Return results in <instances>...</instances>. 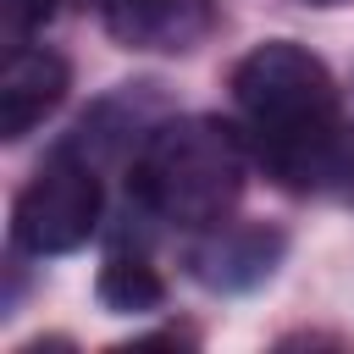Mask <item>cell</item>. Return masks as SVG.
Here are the masks:
<instances>
[{
	"label": "cell",
	"mask_w": 354,
	"mask_h": 354,
	"mask_svg": "<svg viewBox=\"0 0 354 354\" xmlns=\"http://www.w3.org/2000/svg\"><path fill=\"white\" fill-rule=\"evenodd\" d=\"M66 61L50 50V44H11V61H6V77H0V127L6 138H28L61 100H66Z\"/></svg>",
	"instance_id": "cell-6"
},
{
	"label": "cell",
	"mask_w": 354,
	"mask_h": 354,
	"mask_svg": "<svg viewBox=\"0 0 354 354\" xmlns=\"http://www.w3.org/2000/svg\"><path fill=\"white\" fill-rule=\"evenodd\" d=\"M100 210H105L100 166H94V155L77 138H66V144H55L39 160V171L17 194V205H11V243L22 254H33V260L72 254V249H83L94 238Z\"/></svg>",
	"instance_id": "cell-3"
},
{
	"label": "cell",
	"mask_w": 354,
	"mask_h": 354,
	"mask_svg": "<svg viewBox=\"0 0 354 354\" xmlns=\"http://www.w3.org/2000/svg\"><path fill=\"white\" fill-rule=\"evenodd\" d=\"M232 127L249 160L288 194L332 188L348 116L321 55L293 39H266L232 66Z\"/></svg>",
	"instance_id": "cell-1"
},
{
	"label": "cell",
	"mask_w": 354,
	"mask_h": 354,
	"mask_svg": "<svg viewBox=\"0 0 354 354\" xmlns=\"http://www.w3.org/2000/svg\"><path fill=\"white\" fill-rule=\"evenodd\" d=\"M94 6L105 33L127 50H194L216 28L210 0H77Z\"/></svg>",
	"instance_id": "cell-5"
},
{
	"label": "cell",
	"mask_w": 354,
	"mask_h": 354,
	"mask_svg": "<svg viewBox=\"0 0 354 354\" xmlns=\"http://www.w3.org/2000/svg\"><path fill=\"white\" fill-rule=\"evenodd\" d=\"M282 249H288L282 227H266V221H216V227L194 232L183 266L210 293H249V288H260L277 271Z\"/></svg>",
	"instance_id": "cell-4"
},
{
	"label": "cell",
	"mask_w": 354,
	"mask_h": 354,
	"mask_svg": "<svg viewBox=\"0 0 354 354\" xmlns=\"http://www.w3.org/2000/svg\"><path fill=\"white\" fill-rule=\"evenodd\" d=\"M249 149L232 122L216 116H166L138 133L133 160H127V199L138 216L177 227V232H205L232 216L243 199L249 177Z\"/></svg>",
	"instance_id": "cell-2"
},
{
	"label": "cell",
	"mask_w": 354,
	"mask_h": 354,
	"mask_svg": "<svg viewBox=\"0 0 354 354\" xmlns=\"http://www.w3.org/2000/svg\"><path fill=\"white\" fill-rule=\"evenodd\" d=\"M100 304L116 315H149L166 304V282L144 249H111L100 266Z\"/></svg>",
	"instance_id": "cell-7"
},
{
	"label": "cell",
	"mask_w": 354,
	"mask_h": 354,
	"mask_svg": "<svg viewBox=\"0 0 354 354\" xmlns=\"http://www.w3.org/2000/svg\"><path fill=\"white\" fill-rule=\"evenodd\" d=\"M293 6H348V0H293Z\"/></svg>",
	"instance_id": "cell-8"
}]
</instances>
